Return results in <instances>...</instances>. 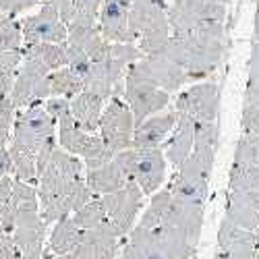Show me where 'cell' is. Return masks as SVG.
<instances>
[{
	"instance_id": "obj_19",
	"label": "cell",
	"mask_w": 259,
	"mask_h": 259,
	"mask_svg": "<svg viewBox=\"0 0 259 259\" xmlns=\"http://www.w3.org/2000/svg\"><path fill=\"white\" fill-rule=\"evenodd\" d=\"M175 124H177V112L175 110L145 118L141 124L135 126L131 147L133 149H158L168 139Z\"/></svg>"
},
{
	"instance_id": "obj_34",
	"label": "cell",
	"mask_w": 259,
	"mask_h": 259,
	"mask_svg": "<svg viewBox=\"0 0 259 259\" xmlns=\"http://www.w3.org/2000/svg\"><path fill=\"white\" fill-rule=\"evenodd\" d=\"M17 116V108L9 96L0 98V147H7L11 141V126Z\"/></svg>"
},
{
	"instance_id": "obj_9",
	"label": "cell",
	"mask_w": 259,
	"mask_h": 259,
	"mask_svg": "<svg viewBox=\"0 0 259 259\" xmlns=\"http://www.w3.org/2000/svg\"><path fill=\"white\" fill-rule=\"evenodd\" d=\"M48 75L50 71L44 64H39L37 60H31V58H23L9 96L17 110H25V108L33 104H44V100L52 98Z\"/></svg>"
},
{
	"instance_id": "obj_13",
	"label": "cell",
	"mask_w": 259,
	"mask_h": 259,
	"mask_svg": "<svg viewBox=\"0 0 259 259\" xmlns=\"http://www.w3.org/2000/svg\"><path fill=\"white\" fill-rule=\"evenodd\" d=\"M143 191L135 183H128L124 189L102 197L108 220L112 222V226L118 230L122 239H126L128 232L135 228L137 213L143 207Z\"/></svg>"
},
{
	"instance_id": "obj_1",
	"label": "cell",
	"mask_w": 259,
	"mask_h": 259,
	"mask_svg": "<svg viewBox=\"0 0 259 259\" xmlns=\"http://www.w3.org/2000/svg\"><path fill=\"white\" fill-rule=\"evenodd\" d=\"M83 166L81 158L56 145L44 172L37 179L39 215L46 224H56L62 218H69L96 197L81 177Z\"/></svg>"
},
{
	"instance_id": "obj_4",
	"label": "cell",
	"mask_w": 259,
	"mask_h": 259,
	"mask_svg": "<svg viewBox=\"0 0 259 259\" xmlns=\"http://www.w3.org/2000/svg\"><path fill=\"white\" fill-rule=\"evenodd\" d=\"M143 54L135 44H112L104 60L92 62L88 77L83 79L85 90L98 94L102 100H110L112 96L122 98L126 71Z\"/></svg>"
},
{
	"instance_id": "obj_44",
	"label": "cell",
	"mask_w": 259,
	"mask_h": 259,
	"mask_svg": "<svg viewBox=\"0 0 259 259\" xmlns=\"http://www.w3.org/2000/svg\"><path fill=\"white\" fill-rule=\"evenodd\" d=\"M253 41H259V7L255 13V27H253Z\"/></svg>"
},
{
	"instance_id": "obj_47",
	"label": "cell",
	"mask_w": 259,
	"mask_h": 259,
	"mask_svg": "<svg viewBox=\"0 0 259 259\" xmlns=\"http://www.w3.org/2000/svg\"><path fill=\"white\" fill-rule=\"evenodd\" d=\"M152 3H156V5H160V7H166L168 0H152ZM166 9H168V7H166Z\"/></svg>"
},
{
	"instance_id": "obj_41",
	"label": "cell",
	"mask_w": 259,
	"mask_h": 259,
	"mask_svg": "<svg viewBox=\"0 0 259 259\" xmlns=\"http://www.w3.org/2000/svg\"><path fill=\"white\" fill-rule=\"evenodd\" d=\"M0 259H21V251L15 245L13 234H0Z\"/></svg>"
},
{
	"instance_id": "obj_35",
	"label": "cell",
	"mask_w": 259,
	"mask_h": 259,
	"mask_svg": "<svg viewBox=\"0 0 259 259\" xmlns=\"http://www.w3.org/2000/svg\"><path fill=\"white\" fill-rule=\"evenodd\" d=\"M64 50H67V67L73 69L81 79L88 77L90 69H92V60L85 54L81 48L73 46V44H64Z\"/></svg>"
},
{
	"instance_id": "obj_33",
	"label": "cell",
	"mask_w": 259,
	"mask_h": 259,
	"mask_svg": "<svg viewBox=\"0 0 259 259\" xmlns=\"http://www.w3.org/2000/svg\"><path fill=\"white\" fill-rule=\"evenodd\" d=\"M21 44H23L21 21L0 13V50H21Z\"/></svg>"
},
{
	"instance_id": "obj_40",
	"label": "cell",
	"mask_w": 259,
	"mask_h": 259,
	"mask_svg": "<svg viewBox=\"0 0 259 259\" xmlns=\"http://www.w3.org/2000/svg\"><path fill=\"white\" fill-rule=\"evenodd\" d=\"M247 90H259V41H253V46H251Z\"/></svg>"
},
{
	"instance_id": "obj_36",
	"label": "cell",
	"mask_w": 259,
	"mask_h": 259,
	"mask_svg": "<svg viewBox=\"0 0 259 259\" xmlns=\"http://www.w3.org/2000/svg\"><path fill=\"white\" fill-rule=\"evenodd\" d=\"M41 5H48V7L56 9V13L60 15L62 23L67 25V27L73 23V19L77 17V11H75L73 0H41Z\"/></svg>"
},
{
	"instance_id": "obj_28",
	"label": "cell",
	"mask_w": 259,
	"mask_h": 259,
	"mask_svg": "<svg viewBox=\"0 0 259 259\" xmlns=\"http://www.w3.org/2000/svg\"><path fill=\"white\" fill-rule=\"evenodd\" d=\"M21 52H23V58H31V60H37L39 64H44L50 73L67 67L64 44H33V46L21 48Z\"/></svg>"
},
{
	"instance_id": "obj_43",
	"label": "cell",
	"mask_w": 259,
	"mask_h": 259,
	"mask_svg": "<svg viewBox=\"0 0 259 259\" xmlns=\"http://www.w3.org/2000/svg\"><path fill=\"white\" fill-rule=\"evenodd\" d=\"M11 172H13V162H11L9 147H0V181L9 177Z\"/></svg>"
},
{
	"instance_id": "obj_49",
	"label": "cell",
	"mask_w": 259,
	"mask_h": 259,
	"mask_svg": "<svg viewBox=\"0 0 259 259\" xmlns=\"http://www.w3.org/2000/svg\"><path fill=\"white\" fill-rule=\"evenodd\" d=\"M124 3H128V5H131V0H124Z\"/></svg>"
},
{
	"instance_id": "obj_17",
	"label": "cell",
	"mask_w": 259,
	"mask_h": 259,
	"mask_svg": "<svg viewBox=\"0 0 259 259\" xmlns=\"http://www.w3.org/2000/svg\"><path fill=\"white\" fill-rule=\"evenodd\" d=\"M67 29H69L67 44H73V46L81 48L85 54L90 56L92 62L104 60L108 56V52H110L112 44L102 37L96 19H88V17H79L77 15Z\"/></svg>"
},
{
	"instance_id": "obj_27",
	"label": "cell",
	"mask_w": 259,
	"mask_h": 259,
	"mask_svg": "<svg viewBox=\"0 0 259 259\" xmlns=\"http://www.w3.org/2000/svg\"><path fill=\"white\" fill-rule=\"evenodd\" d=\"M48 81H50V96L52 98H64V100H73L77 98L83 90V79L69 67H62L58 71H52L48 75Z\"/></svg>"
},
{
	"instance_id": "obj_11",
	"label": "cell",
	"mask_w": 259,
	"mask_h": 259,
	"mask_svg": "<svg viewBox=\"0 0 259 259\" xmlns=\"http://www.w3.org/2000/svg\"><path fill=\"white\" fill-rule=\"evenodd\" d=\"M175 112L189 114L195 122H215L220 114V85L213 81L193 83L177 96Z\"/></svg>"
},
{
	"instance_id": "obj_6",
	"label": "cell",
	"mask_w": 259,
	"mask_h": 259,
	"mask_svg": "<svg viewBox=\"0 0 259 259\" xmlns=\"http://www.w3.org/2000/svg\"><path fill=\"white\" fill-rule=\"evenodd\" d=\"M166 13L172 35H185L226 21V5L218 0H172Z\"/></svg>"
},
{
	"instance_id": "obj_37",
	"label": "cell",
	"mask_w": 259,
	"mask_h": 259,
	"mask_svg": "<svg viewBox=\"0 0 259 259\" xmlns=\"http://www.w3.org/2000/svg\"><path fill=\"white\" fill-rule=\"evenodd\" d=\"M39 3L41 0H0V13L9 15V17H17L21 13L33 9Z\"/></svg>"
},
{
	"instance_id": "obj_2",
	"label": "cell",
	"mask_w": 259,
	"mask_h": 259,
	"mask_svg": "<svg viewBox=\"0 0 259 259\" xmlns=\"http://www.w3.org/2000/svg\"><path fill=\"white\" fill-rule=\"evenodd\" d=\"M226 44L224 23H215L185 35H170L158 54L179 64L189 81H205L222 64Z\"/></svg>"
},
{
	"instance_id": "obj_46",
	"label": "cell",
	"mask_w": 259,
	"mask_h": 259,
	"mask_svg": "<svg viewBox=\"0 0 259 259\" xmlns=\"http://www.w3.org/2000/svg\"><path fill=\"white\" fill-rule=\"evenodd\" d=\"M213 259H234V257H230V255H226V253H220V251H218V255H215Z\"/></svg>"
},
{
	"instance_id": "obj_14",
	"label": "cell",
	"mask_w": 259,
	"mask_h": 259,
	"mask_svg": "<svg viewBox=\"0 0 259 259\" xmlns=\"http://www.w3.org/2000/svg\"><path fill=\"white\" fill-rule=\"evenodd\" d=\"M21 33H23V44H67L69 29L62 23L56 9L41 5L39 13L29 15L21 21Z\"/></svg>"
},
{
	"instance_id": "obj_21",
	"label": "cell",
	"mask_w": 259,
	"mask_h": 259,
	"mask_svg": "<svg viewBox=\"0 0 259 259\" xmlns=\"http://www.w3.org/2000/svg\"><path fill=\"white\" fill-rule=\"evenodd\" d=\"M85 183H88V187L92 189V193L96 197H104V195H110L114 191L124 189L131 181L126 177L124 166L114 156L110 162H106L98 168H90L88 175H85Z\"/></svg>"
},
{
	"instance_id": "obj_38",
	"label": "cell",
	"mask_w": 259,
	"mask_h": 259,
	"mask_svg": "<svg viewBox=\"0 0 259 259\" xmlns=\"http://www.w3.org/2000/svg\"><path fill=\"white\" fill-rule=\"evenodd\" d=\"M241 124H243V133H245V135L259 137V110H257V108L243 104V118H241Z\"/></svg>"
},
{
	"instance_id": "obj_50",
	"label": "cell",
	"mask_w": 259,
	"mask_h": 259,
	"mask_svg": "<svg viewBox=\"0 0 259 259\" xmlns=\"http://www.w3.org/2000/svg\"><path fill=\"white\" fill-rule=\"evenodd\" d=\"M257 7H259V0H257Z\"/></svg>"
},
{
	"instance_id": "obj_48",
	"label": "cell",
	"mask_w": 259,
	"mask_h": 259,
	"mask_svg": "<svg viewBox=\"0 0 259 259\" xmlns=\"http://www.w3.org/2000/svg\"><path fill=\"white\" fill-rule=\"evenodd\" d=\"M218 3H222V5H228V3H230V0H218Z\"/></svg>"
},
{
	"instance_id": "obj_32",
	"label": "cell",
	"mask_w": 259,
	"mask_h": 259,
	"mask_svg": "<svg viewBox=\"0 0 259 259\" xmlns=\"http://www.w3.org/2000/svg\"><path fill=\"white\" fill-rule=\"evenodd\" d=\"M71 218L81 230H92V228H98L100 224H104L108 220V215H106L102 197H94L92 201H88L81 209H77Z\"/></svg>"
},
{
	"instance_id": "obj_22",
	"label": "cell",
	"mask_w": 259,
	"mask_h": 259,
	"mask_svg": "<svg viewBox=\"0 0 259 259\" xmlns=\"http://www.w3.org/2000/svg\"><path fill=\"white\" fill-rule=\"evenodd\" d=\"M193 139H195V120L189 114L177 112V124L170 133V139L166 143V154H164L166 160L175 168H181L191 156Z\"/></svg>"
},
{
	"instance_id": "obj_51",
	"label": "cell",
	"mask_w": 259,
	"mask_h": 259,
	"mask_svg": "<svg viewBox=\"0 0 259 259\" xmlns=\"http://www.w3.org/2000/svg\"><path fill=\"white\" fill-rule=\"evenodd\" d=\"M255 232H259V228H257V230H255Z\"/></svg>"
},
{
	"instance_id": "obj_29",
	"label": "cell",
	"mask_w": 259,
	"mask_h": 259,
	"mask_svg": "<svg viewBox=\"0 0 259 259\" xmlns=\"http://www.w3.org/2000/svg\"><path fill=\"white\" fill-rule=\"evenodd\" d=\"M170 201H172L170 187L156 191L154 195H152V201H149L147 209L143 211V215H141V220H139V224H137V226L147 228V230L156 228V226L164 220V215H166V211H168V207H170Z\"/></svg>"
},
{
	"instance_id": "obj_12",
	"label": "cell",
	"mask_w": 259,
	"mask_h": 259,
	"mask_svg": "<svg viewBox=\"0 0 259 259\" xmlns=\"http://www.w3.org/2000/svg\"><path fill=\"white\" fill-rule=\"evenodd\" d=\"M122 241L126 239L118 234L110 220H106L98 228L85 230L79 245L69 253L56 255V259H116Z\"/></svg>"
},
{
	"instance_id": "obj_24",
	"label": "cell",
	"mask_w": 259,
	"mask_h": 259,
	"mask_svg": "<svg viewBox=\"0 0 259 259\" xmlns=\"http://www.w3.org/2000/svg\"><path fill=\"white\" fill-rule=\"evenodd\" d=\"M218 149V124L215 122H195V139H193L191 158L211 168Z\"/></svg>"
},
{
	"instance_id": "obj_5",
	"label": "cell",
	"mask_w": 259,
	"mask_h": 259,
	"mask_svg": "<svg viewBox=\"0 0 259 259\" xmlns=\"http://www.w3.org/2000/svg\"><path fill=\"white\" fill-rule=\"evenodd\" d=\"M56 139L58 147H62L64 152H69L85 162V168H98L106 162H110L114 154L106 147L100 135L85 133L83 128L77 124V120L69 114H64L58 124H56Z\"/></svg>"
},
{
	"instance_id": "obj_42",
	"label": "cell",
	"mask_w": 259,
	"mask_h": 259,
	"mask_svg": "<svg viewBox=\"0 0 259 259\" xmlns=\"http://www.w3.org/2000/svg\"><path fill=\"white\" fill-rule=\"evenodd\" d=\"M11 195H13V179L5 177L0 181V209H3V205L11 199ZM0 234H3V222H0Z\"/></svg>"
},
{
	"instance_id": "obj_7",
	"label": "cell",
	"mask_w": 259,
	"mask_h": 259,
	"mask_svg": "<svg viewBox=\"0 0 259 259\" xmlns=\"http://www.w3.org/2000/svg\"><path fill=\"white\" fill-rule=\"evenodd\" d=\"M116 160L124 166L126 177L135 183L143 195H154L160 191L166 179V156L162 149H133L128 147L120 154H114Z\"/></svg>"
},
{
	"instance_id": "obj_31",
	"label": "cell",
	"mask_w": 259,
	"mask_h": 259,
	"mask_svg": "<svg viewBox=\"0 0 259 259\" xmlns=\"http://www.w3.org/2000/svg\"><path fill=\"white\" fill-rule=\"evenodd\" d=\"M234 164L245 166L247 170L259 177V137L243 133L234 149Z\"/></svg>"
},
{
	"instance_id": "obj_3",
	"label": "cell",
	"mask_w": 259,
	"mask_h": 259,
	"mask_svg": "<svg viewBox=\"0 0 259 259\" xmlns=\"http://www.w3.org/2000/svg\"><path fill=\"white\" fill-rule=\"evenodd\" d=\"M56 120L44 110V104H33L17 112L11 137V162L15 181L37 185V154L56 137Z\"/></svg>"
},
{
	"instance_id": "obj_20",
	"label": "cell",
	"mask_w": 259,
	"mask_h": 259,
	"mask_svg": "<svg viewBox=\"0 0 259 259\" xmlns=\"http://www.w3.org/2000/svg\"><path fill=\"white\" fill-rule=\"evenodd\" d=\"M218 251L234 259H259L255 247V232L234 226L226 218L218 230Z\"/></svg>"
},
{
	"instance_id": "obj_8",
	"label": "cell",
	"mask_w": 259,
	"mask_h": 259,
	"mask_svg": "<svg viewBox=\"0 0 259 259\" xmlns=\"http://www.w3.org/2000/svg\"><path fill=\"white\" fill-rule=\"evenodd\" d=\"M100 137L112 154H120L131 147L135 133V118L131 108L120 96H112L104 106L100 118Z\"/></svg>"
},
{
	"instance_id": "obj_23",
	"label": "cell",
	"mask_w": 259,
	"mask_h": 259,
	"mask_svg": "<svg viewBox=\"0 0 259 259\" xmlns=\"http://www.w3.org/2000/svg\"><path fill=\"white\" fill-rule=\"evenodd\" d=\"M104 102L98 94L83 90L77 98L71 100V116L77 120V124L83 128L85 133L96 135L100 128V118L104 112Z\"/></svg>"
},
{
	"instance_id": "obj_16",
	"label": "cell",
	"mask_w": 259,
	"mask_h": 259,
	"mask_svg": "<svg viewBox=\"0 0 259 259\" xmlns=\"http://www.w3.org/2000/svg\"><path fill=\"white\" fill-rule=\"evenodd\" d=\"M98 27L110 44H135V35L128 29V3L124 0H102L98 13Z\"/></svg>"
},
{
	"instance_id": "obj_45",
	"label": "cell",
	"mask_w": 259,
	"mask_h": 259,
	"mask_svg": "<svg viewBox=\"0 0 259 259\" xmlns=\"http://www.w3.org/2000/svg\"><path fill=\"white\" fill-rule=\"evenodd\" d=\"M116 259H133V257H131V253H128V251L124 249V245H122V247H120V253L116 255Z\"/></svg>"
},
{
	"instance_id": "obj_18",
	"label": "cell",
	"mask_w": 259,
	"mask_h": 259,
	"mask_svg": "<svg viewBox=\"0 0 259 259\" xmlns=\"http://www.w3.org/2000/svg\"><path fill=\"white\" fill-rule=\"evenodd\" d=\"M224 218L243 230L259 228V191H228Z\"/></svg>"
},
{
	"instance_id": "obj_15",
	"label": "cell",
	"mask_w": 259,
	"mask_h": 259,
	"mask_svg": "<svg viewBox=\"0 0 259 259\" xmlns=\"http://www.w3.org/2000/svg\"><path fill=\"white\" fill-rule=\"evenodd\" d=\"M122 100L126 102L128 108H131L133 118H135V126H137L145 118L164 110V108L170 104V94H166L164 90L156 88L152 83H145V81H139L135 77L126 75Z\"/></svg>"
},
{
	"instance_id": "obj_39",
	"label": "cell",
	"mask_w": 259,
	"mask_h": 259,
	"mask_svg": "<svg viewBox=\"0 0 259 259\" xmlns=\"http://www.w3.org/2000/svg\"><path fill=\"white\" fill-rule=\"evenodd\" d=\"M44 110L58 122L64 114L71 112V102L64 100V98H48V100L44 102Z\"/></svg>"
},
{
	"instance_id": "obj_30",
	"label": "cell",
	"mask_w": 259,
	"mask_h": 259,
	"mask_svg": "<svg viewBox=\"0 0 259 259\" xmlns=\"http://www.w3.org/2000/svg\"><path fill=\"white\" fill-rule=\"evenodd\" d=\"M21 62H23L21 50H0V98L11 96Z\"/></svg>"
},
{
	"instance_id": "obj_25",
	"label": "cell",
	"mask_w": 259,
	"mask_h": 259,
	"mask_svg": "<svg viewBox=\"0 0 259 259\" xmlns=\"http://www.w3.org/2000/svg\"><path fill=\"white\" fill-rule=\"evenodd\" d=\"M124 249L131 253L133 259H168L158 245L152 230L135 226L128 232V239L124 241Z\"/></svg>"
},
{
	"instance_id": "obj_26",
	"label": "cell",
	"mask_w": 259,
	"mask_h": 259,
	"mask_svg": "<svg viewBox=\"0 0 259 259\" xmlns=\"http://www.w3.org/2000/svg\"><path fill=\"white\" fill-rule=\"evenodd\" d=\"M83 232H85V230H81V228L73 222L71 215H69V218L58 220V222L54 224L52 234H50V243H48L50 253H54V255H64V253L73 251V249L79 245V241L83 239Z\"/></svg>"
},
{
	"instance_id": "obj_10",
	"label": "cell",
	"mask_w": 259,
	"mask_h": 259,
	"mask_svg": "<svg viewBox=\"0 0 259 259\" xmlns=\"http://www.w3.org/2000/svg\"><path fill=\"white\" fill-rule=\"evenodd\" d=\"M126 75L145 83H152L156 88L164 90L166 94L181 92V88L189 81L179 64H175L162 54H143L137 62L128 67Z\"/></svg>"
}]
</instances>
